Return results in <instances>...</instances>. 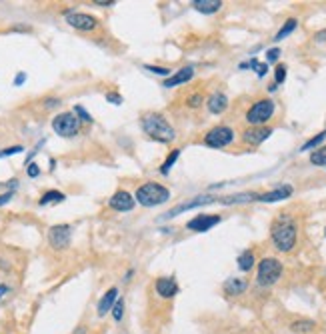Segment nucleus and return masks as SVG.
Returning <instances> with one entry per match:
<instances>
[{
	"label": "nucleus",
	"instance_id": "obj_1",
	"mask_svg": "<svg viewBox=\"0 0 326 334\" xmlns=\"http://www.w3.org/2000/svg\"><path fill=\"white\" fill-rule=\"evenodd\" d=\"M270 236L274 246L280 250V252H290L294 246H296V238H298V230H296V224L290 216L282 214L278 216L270 228Z\"/></svg>",
	"mask_w": 326,
	"mask_h": 334
},
{
	"label": "nucleus",
	"instance_id": "obj_2",
	"mask_svg": "<svg viewBox=\"0 0 326 334\" xmlns=\"http://www.w3.org/2000/svg\"><path fill=\"white\" fill-rule=\"evenodd\" d=\"M140 124H142V130L146 132V136L152 138V140H156V142L170 144L176 138V132H174L172 124L164 118L162 114H158V112L144 114L142 120H140Z\"/></svg>",
	"mask_w": 326,
	"mask_h": 334
},
{
	"label": "nucleus",
	"instance_id": "obj_3",
	"mask_svg": "<svg viewBox=\"0 0 326 334\" xmlns=\"http://www.w3.org/2000/svg\"><path fill=\"white\" fill-rule=\"evenodd\" d=\"M134 198L138 200V204L152 208V206H160L170 198V190L158 182H146L136 190Z\"/></svg>",
	"mask_w": 326,
	"mask_h": 334
},
{
	"label": "nucleus",
	"instance_id": "obj_4",
	"mask_svg": "<svg viewBox=\"0 0 326 334\" xmlns=\"http://www.w3.org/2000/svg\"><path fill=\"white\" fill-rule=\"evenodd\" d=\"M282 262L278 260V258H272V256H266V258H262L260 262H258V284L260 286H272V284H276L280 276H282Z\"/></svg>",
	"mask_w": 326,
	"mask_h": 334
},
{
	"label": "nucleus",
	"instance_id": "obj_5",
	"mask_svg": "<svg viewBox=\"0 0 326 334\" xmlns=\"http://www.w3.org/2000/svg\"><path fill=\"white\" fill-rule=\"evenodd\" d=\"M274 102H272L270 98H260V100H256L248 112H246V122L250 124V126H262V124H266L268 120H270L272 116H274Z\"/></svg>",
	"mask_w": 326,
	"mask_h": 334
},
{
	"label": "nucleus",
	"instance_id": "obj_6",
	"mask_svg": "<svg viewBox=\"0 0 326 334\" xmlns=\"http://www.w3.org/2000/svg\"><path fill=\"white\" fill-rule=\"evenodd\" d=\"M52 130L58 136H64V138L76 136L80 130V120H78V116H74V112H60L58 116L52 118Z\"/></svg>",
	"mask_w": 326,
	"mask_h": 334
},
{
	"label": "nucleus",
	"instance_id": "obj_7",
	"mask_svg": "<svg viewBox=\"0 0 326 334\" xmlns=\"http://www.w3.org/2000/svg\"><path fill=\"white\" fill-rule=\"evenodd\" d=\"M234 140V130L230 126H214L204 134V144L208 148H224L232 144Z\"/></svg>",
	"mask_w": 326,
	"mask_h": 334
},
{
	"label": "nucleus",
	"instance_id": "obj_8",
	"mask_svg": "<svg viewBox=\"0 0 326 334\" xmlns=\"http://www.w3.org/2000/svg\"><path fill=\"white\" fill-rule=\"evenodd\" d=\"M64 18L72 28L82 30V32H92V30L98 28V20L92 14H86V12H66Z\"/></svg>",
	"mask_w": 326,
	"mask_h": 334
},
{
	"label": "nucleus",
	"instance_id": "obj_9",
	"mask_svg": "<svg viewBox=\"0 0 326 334\" xmlns=\"http://www.w3.org/2000/svg\"><path fill=\"white\" fill-rule=\"evenodd\" d=\"M72 238V226L70 224H56L48 230V242L56 250H64L70 244Z\"/></svg>",
	"mask_w": 326,
	"mask_h": 334
},
{
	"label": "nucleus",
	"instance_id": "obj_10",
	"mask_svg": "<svg viewBox=\"0 0 326 334\" xmlns=\"http://www.w3.org/2000/svg\"><path fill=\"white\" fill-rule=\"evenodd\" d=\"M270 134H272V128H268V126H250V128H246L242 132V140L246 144H250V146H258L266 138H270Z\"/></svg>",
	"mask_w": 326,
	"mask_h": 334
},
{
	"label": "nucleus",
	"instance_id": "obj_11",
	"mask_svg": "<svg viewBox=\"0 0 326 334\" xmlns=\"http://www.w3.org/2000/svg\"><path fill=\"white\" fill-rule=\"evenodd\" d=\"M108 206L112 210H116V212H128V210L134 208V196L130 192H126V190H118V192H114L110 196Z\"/></svg>",
	"mask_w": 326,
	"mask_h": 334
},
{
	"label": "nucleus",
	"instance_id": "obj_12",
	"mask_svg": "<svg viewBox=\"0 0 326 334\" xmlns=\"http://www.w3.org/2000/svg\"><path fill=\"white\" fill-rule=\"evenodd\" d=\"M220 220H222V218H220L218 214H196L192 220H188L186 228L192 230V232H206V230H210L212 226H216Z\"/></svg>",
	"mask_w": 326,
	"mask_h": 334
},
{
	"label": "nucleus",
	"instance_id": "obj_13",
	"mask_svg": "<svg viewBox=\"0 0 326 334\" xmlns=\"http://www.w3.org/2000/svg\"><path fill=\"white\" fill-rule=\"evenodd\" d=\"M154 290H156V294L160 298H172L178 292V284H176V280L170 279V276H160L154 282Z\"/></svg>",
	"mask_w": 326,
	"mask_h": 334
},
{
	"label": "nucleus",
	"instance_id": "obj_14",
	"mask_svg": "<svg viewBox=\"0 0 326 334\" xmlns=\"http://www.w3.org/2000/svg\"><path fill=\"white\" fill-rule=\"evenodd\" d=\"M218 198L214 196H196L194 200H188V202H182V204H178L176 208H172L170 210V218L172 216H178L180 212H184V210H190V208H198V206H204V204H212V202H216Z\"/></svg>",
	"mask_w": 326,
	"mask_h": 334
},
{
	"label": "nucleus",
	"instance_id": "obj_15",
	"mask_svg": "<svg viewBox=\"0 0 326 334\" xmlns=\"http://www.w3.org/2000/svg\"><path fill=\"white\" fill-rule=\"evenodd\" d=\"M192 76H194V68H192V66H184V68H180L178 72L170 74L162 84L166 88H174V86H178V84H186Z\"/></svg>",
	"mask_w": 326,
	"mask_h": 334
},
{
	"label": "nucleus",
	"instance_id": "obj_16",
	"mask_svg": "<svg viewBox=\"0 0 326 334\" xmlns=\"http://www.w3.org/2000/svg\"><path fill=\"white\" fill-rule=\"evenodd\" d=\"M292 194V186L290 184H284V186H278L270 192H264V194H258V200L260 202H278V200H284Z\"/></svg>",
	"mask_w": 326,
	"mask_h": 334
},
{
	"label": "nucleus",
	"instance_id": "obj_17",
	"mask_svg": "<svg viewBox=\"0 0 326 334\" xmlns=\"http://www.w3.org/2000/svg\"><path fill=\"white\" fill-rule=\"evenodd\" d=\"M118 300V288H110V290H106L104 294H102V298L98 300V316H106V312H110L112 310V306H114V302Z\"/></svg>",
	"mask_w": 326,
	"mask_h": 334
},
{
	"label": "nucleus",
	"instance_id": "obj_18",
	"mask_svg": "<svg viewBox=\"0 0 326 334\" xmlns=\"http://www.w3.org/2000/svg\"><path fill=\"white\" fill-rule=\"evenodd\" d=\"M206 106H208V112H212V114H222L228 108V96L222 94V92H214V94L208 96Z\"/></svg>",
	"mask_w": 326,
	"mask_h": 334
},
{
	"label": "nucleus",
	"instance_id": "obj_19",
	"mask_svg": "<svg viewBox=\"0 0 326 334\" xmlns=\"http://www.w3.org/2000/svg\"><path fill=\"white\" fill-rule=\"evenodd\" d=\"M248 282L244 279H228L224 282V292L230 296H240L242 292H246Z\"/></svg>",
	"mask_w": 326,
	"mask_h": 334
},
{
	"label": "nucleus",
	"instance_id": "obj_20",
	"mask_svg": "<svg viewBox=\"0 0 326 334\" xmlns=\"http://www.w3.org/2000/svg\"><path fill=\"white\" fill-rule=\"evenodd\" d=\"M192 6L202 14H214L222 8V0H194Z\"/></svg>",
	"mask_w": 326,
	"mask_h": 334
},
{
	"label": "nucleus",
	"instance_id": "obj_21",
	"mask_svg": "<svg viewBox=\"0 0 326 334\" xmlns=\"http://www.w3.org/2000/svg\"><path fill=\"white\" fill-rule=\"evenodd\" d=\"M252 200H258V194H256V192L232 194V196H228V198H222L220 202H224V204H240V202H252Z\"/></svg>",
	"mask_w": 326,
	"mask_h": 334
},
{
	"label": "nucleus",
	"instance_id": "obj_22",
	"mask_svg": "<svg viewBox=\"0 0 326 334\" xmlns=\"http://www.w3.org/2000/svg\"><path fill=\"white\" fill-rule=\"evenodd\" d=\"M254 262H256V258H254V252H252V250H244V252L238 256V268H240L242 272L252 270Z\"/></svg>",
	"mask_w": 326,
	"mask_h": 334
},
{
	"label": "nucleus",
	"instance_id": "obj_23",
	"mask_svg": "<svg viewBox=\"0 0 326 334\" xmlns=\"http://www.w3.org/2000/svg\"><path fill=\"white\" fill-rule=\"evenodd\" d=\"M66 196L60 192V190H46L42 196H40V200H38V204L40 206H46V204H56V202H62Z\"/></svg>",
	"mask_w": 326,
	"mask_h": 334
},
{
	"label": "nucleus",
	"instance_id": "obj_24",
	"mask_svg": "<svg viewBox=\"0 0 326 334\" xmlns=\"http://www.w3.org/2000/svg\"><path fill=\"white\" fill-rule=\"evenodd\" d=\"M290 328H292V332L296 334H310L316 328V322H312V320H296V322L290 324Z\"/></svg>",
	"mask_w": 326,
	"mask_h": 334
},
{
	"label": "nucleus",
	"instance_id": "obj_25",
	"mask_svg": "<svg viewBox=\"0 0 326 334\" xmlns=\"http://www.w3.org/2000/svg\"><path fill=\"white\" fill-rule=\"evenodd\" d=\"M296 24H298V22H296V18H288V20L284 22V26H282V28H280V30L276 32V36H274V40H282V38H286V36H288L290 32H294V28H296Z\"/></svg>",
	"mask_w": 326,
	"mask_h": 334
},
{
	"label": "nucleus",
	"instance_id": "obj_26",
	"mask_svg": "<svg viewBox=\"0 0 326 334\" xmlns=\"http://www.w3.org/2000/svg\"><path fill=\"white\" fill-rule=\"evenodd\" d=\"M178 156H180V150H172V152L166 156L164 164L160 166V172H162V174H168V172H170V168L174 166V162L178 160Z\"/></svg>",
	"mask_w": 326,
	"mask_h": 334
},
{
	"label": "nucleus",
	"instance_id": "obj_27",
	"mask_svg": "<svg viewBox=\"0 0 326 334\" xmlns=\"http://www.w3.org/2000/svg\"><path fill=\"white\" fill-rule=\"evenodd\" d=\"M310 162L314 166H326V148H318L310 154Z\"/></svg>",
	"mask_w": 326,
	"mask_h": 334
},
{
	"label": "nucleus",
	"instance_id": "obj_28",
	"mask_svg": "<svg viewBox=\"0 0 326 334\" xmlns=\"http://www.w3.org/2000/svg\"><path fill=\"white\" fill-rule=\"evenodd\" d=\"M326 138V132H320V134H316V136H312L308 142H304L302 144V148L300 150H312V148H316L318 144H322V140Z\"/></svg>",
	"mask_w": 326,
	"mask_h": 334
},
{
	"label": "nucleus",
	"instance_id": "obj_29",
	"mask_svg": "<svg viewBox=\"0 0 326 334\" xmlns=\"http://www.w3.org/2000/svg\"><path fill=\"white\" fill-rule=\"evenodd\" d=\"M110 312H112V318H114L116 322H120V320H122V316H124V300H116Z\"/></svg>",
	"mask_w": 326,
	"mask_h": 334
},
{
	"label": "nucleus",
	"instance_id": "obj_30",
	"mask_svg": "<svg viewBox=\"0 0 326 334\" xmlns=\"http://www.w3.org/2000/svg\"><path fill=\"white\" fill-rule=\"evenodd\" d=\"M286 80V66L284 64H278L276 66V72H274V84H282Z\"/></svg>",
	"mask_w": 326,
	"mask_h": 334
},
{
	"label": "nucleus",
	"instance_id": "obj_31",
	"mask_svg": "<svg viewBox=\"0 0 326 334\" xmlns=\"http://www.w3.org/2000/svg\"><path fill=\"white\" fill-rule=\"evenodd\" d=\"M26 174H28L30 178H36V176L40 174V166H38L36 162H26Z\"/></svg>",
	"mask_w": 326,
	"mask_h": 334
},
{
	"label": "nucleus",
	"instance_id": "obj_32",
	"mask_svg": "<svg viewBox=\"0 0 326 334\" xmlns=\"http://www.w3.org/2000/svg\"><path fill=\"white\" fill-rule=\"evenodd\" d=\"M202 100H204V98H202V94H192V96L188 98V102H186V104H188L190 108H198V106L202 104Z\"/></svg>",
	"mask_w": 326,
	"mask_h": 334
},
{
	"label": "nucleus",
	"instance_id": "obj_33",
	"mask_svg": "<svg viewBox=\"0 0 326 334\" xmlns=\"http://www.w3.org/2000/svg\"><path fill=\"white\" fill-rule=\"evenodd\" d=\"M22 150H24V146H20V144H18V146H10V148L2 150V152H0V156H12V154H20Z\"/></svg>",
	"mask_w": 326,
	"mask_h": 334
},
{
	"label": "nucleus",
	"instance_id": "obj_34",
	"mask_svg": "<svg viewBox=\"0 0 326 334\" xmlns=\"http://www.w3.org/2000/svg\"><path fill=\"white\" fill-rule=\"evenodd\" d=\"M146 70H150V72H154V74H160V76H168V74H170V70H168V68H162V66H146Z\"/></svg>",
	"mask_w": 326,
	"mask_h": 334
},
{
	"label": "nucleus",
	"instance_id": "obj_35",
	"mask_svg": "<svg viewBox=\"0 0 326 334\" xmlns=\"http://www.w3.org/2000/svg\"><path fill=\"white\" fill-rule=\"evenodd\" d=\"M106 100L112 104H122V96L118 92H106Z\"/></svg>",
	"mask_w": 326,
	"mask_h": 334
},
{
	"label": "nucleus",
	"instance_id": "obj_36",
	"mask_svg": "<svg viewBox=\"0 0 326 334\" xmlns=\"http://www.w3.org/2000/svg\"><path fill=\"white\" fill-rule=\"evenodd\" d=\"M74 112H78V114H80V118H82V120H86V122H92V116H90V114H88V112L84 110V108H82V106H74Z\"/></svg>",
	"mask_w": 326,
	"mask_h": 334
},
{
	"label": "nucleus",
	"instance_id": "obj_37",
	"mask_svg": "<svg viewBox=\"0 0 326 334\" xmlns=\"http://www.w3.org/2000/svg\"><path fill=\"white\" fill-rule=\"evenodd\" d=\"M278 56H280V50H278V48H270V50L266 52V60H268V62H276Z\"/></svg>",
	"mask_w": 326,
	"mask_h": 334
},
{
	"label": "nucleus",
	"instance_id": "obj_38",
	"mask_svg": "<svg viewBox=\"0 0 326 334\" xmlns=\"http://www.w3.org/2000/svg\"><path fill=\"white\" fill-rule=\"evenodd\" d=\"M254 70H256V74H258L260 78H262V76H264V74L268 72V66H266V64H260V62H258V64L254 66Z\"/></svg>",
	"mask_w": 326,
	"mask_h": 334
},
{
	"label": "nucleus",
	"instance_id": "obj_39",
	"mask_svg": "<svg viewBox=\"0 0 326 334\" xmlns=\"http://www.w3.org/2000/svg\"><path fill=\"white\" fill-rule=\"evenodd\" d=\"M12 192H4V194H0V206H4V204H8L10 200H12Z\"/></svg>",
	"mask_w": 326,
	"mask_h": 334
},
{
	"label": "nucleus",
	"instance_id": "obj_40",
	"mask_svg": "<svg viewBox=\"0 0 326 334\" xmlns=\"http://www.w3.org/2000/svg\"><path fill=\"white\" fill-rule=\"evenodd\" d=\"M24 80H26V74H24V72H20V74H16V78H14V84H16V86H20Z\"/></svg>",
	"mask_w": 326,
	"mask_h": 334
},
{
	"label": "nucleus",
	"instance_id": "obj_41",
	"mask_svg": "<svg viewBox=\"0 0 326 334\" xmlns=\"http://www.w3.org/2000/svg\"><path fill=\"white\" fill-rule=\"evenodd\" d=\"M314 38H316V42H324V40H326V28H324V30H318Z\"/></svg>",
	"mask_w": 326,
	"mask_h": 334
},
{
	"label": "nucleus",
	"instance_id": "obj_42",
	"mask_svg": "<svg viewBox=\"0 0 326 334\" xmlns=\"http://www.w3.org/2000/svg\"><path fill=\"white\" fill-rule=\"evenodd\" d=\"M92 4H96V6H110V4H114V0H106V2L104 0H94Z\"/></svg>",
	"mask_w": 326,
	"mask_h": 334
},
{
	"label": "nucleus",
	"instance_id": "obj_43",
	"mask_svg": "<svg viewBox=\"0 0 326 334\" xmlns=\"http://www.w3.org/2000/svg\"><path fill=\"white\" fill-rule=\"evenodd\" d=\"M8 290H10V288H8L6 284H0V298H2V296H4V294H6Z\"/></svg>",
	"mask_w": 326,
	"mask_h": 334
}]
</instances>
